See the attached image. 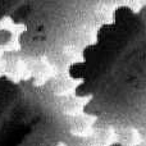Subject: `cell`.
<instances>
[{
  "mask_svg": "<svg viewBox=\"0 0 146 146\" xmlns=\"http://www.w3.org/2000/svg\"><path fill=\"white\" fill-rule=\"evenodd\" d=\"M13 32L7 28H0V46H8L13 42Z\"/></svg>",
  "mask_w": 146,
  "mask_h": 146,
  "instance_id": "obj_1",
  "label": "cell"
},
{
  "mask_svg": "<svg viewBox=\"0 0 146 146\" xmlns=\"http://www.w3.org/2000/svg\"><path fill=\"white\" fill-rule=\"evenodd\" d=\"M109 146H123V145L119 144V142H114V144H111V145H109Z\"/></svg>",
  "mask_w": 146,
  "mask_h": 146,
  "instance_id": "obj_2",
  "label": "cell"
},
{
  "mask_svg": "<svg viewBox=\"0 0 146 146\" xmlns=\"http://www.w3.org/2000/svg\"><path fill=\"white\" fill-rule=\"evenodd\" d=\"M137 146H140V145H137Z\"/></svg>",
  "mask_w": 146,
  "mask_h": 146,
  "instance_id": "obj_3",
  "label": "cell"
}]
</instances>
